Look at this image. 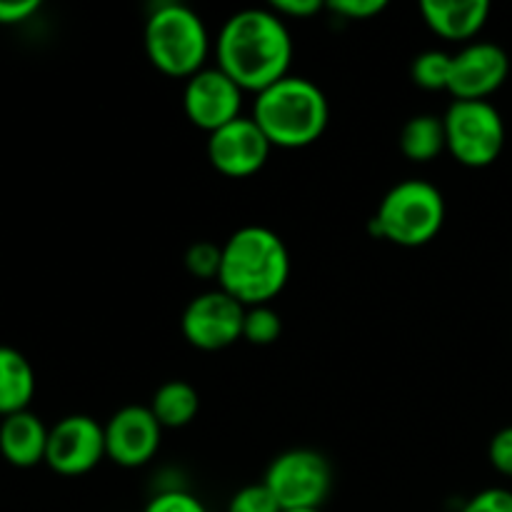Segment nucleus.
Returning <instances> with one entry per match:
<instances>
[{
	"instance_id": "obj_1",
	"label": "nucleus",
	"mask_w": 512,
	"mask_h": 512,
	"mask_svg": "<svg viewBox=\"0 0 512 512\" xmlns=\"http://www.w3.org/2000/svg\"><path fill=\"white\" fill-rule=\"evenodd\" d=\"M293 38L273 8H245L230 15L218 35V68L243 90L263 93L290 75Z\"/></svg>"
},
{
	"instance_id": "obj_2",
	"label": "nucleus",
	"mask_w": 512,
	"mask_h": 512,
	"mask_svg": "<svg viewBox=\"0 0 512 512\" xmlns=\"http://www.w3.org/2000/svg\"><path fill=\"white\" fill-rule=\"evenodd\" d=\"M290 278V253L283 238L265 225H245L223 243L220 290L245 308L270 305Z\"/></svg>"
},
{
	"instance_id": "obj_3",
	"label": "nucleus",
	"mask_w": 512,
	"mask_h": 512,
	"mask_svg": "<svg viewBox=\"0 0 512 512\" xmlns=\"http://www.w3.org/2000/svg\"><path fill=\"white\" fill-rule=\"evenodd\" d=\"M253 120L273 148H308L323 138L330 120V105L323 90L308 78L285 75L258 93Z\"/></svg>"
},
{
	"instance_id": "obj_4",
	"label": "nucleus",
	"mask_w": 512,
	"mask_h": 512,
	"mask_svg": "<svg viewBox=\"0 0 512 512\" xmlns=\"http://www.w3.org/2000/svg\"><path fill=\"white\" fill-rule=\"evenodd\" d=\"M210 38L203 18L183 3H160L145 20L148 60L170 78H193L205 68Z\"/></svg>"
},
{
	"instance_id": "obj_5",
	"label": "nucleus",
	"mask_w": 512,
	"mask_h": 512,
	"mask_svg": "<svg viewBox=\"0 0 512 512\" xmlns=\"http://www.w3.org/2000/svg\"><path fill=\"white\" fill-rule=\"evenodd\" d=\"M445 223V198L428 180L393 185L370 218V233L403 248H420L438 238Z\"/></svg>"
},
{
	"instance_id": "obj_6",
	"label": "nucleus",
	"mask_w": 512,
	"mask_h": 512,
	"mask_svg": "<svg viewBox=\"0 0 512 512\" xmlns=\"http://www.w3.org/2000/svg\"><path fill=\"white\" fill-rule=\"evenodd\" d=\"M448 153L468 168H488L505 148V123L488 100H455L443 115Z\"/></svg>"
},
{
	"instance_id": "obj_7",
	"label": "nucleus",
	"mask_w": 512,
	"mask_h": 512,
	"mask_svg": "<svg viewBox=\"0 0 512 512\" xmlns=\"http://www.w3.org/2000/svg\"><path fill=\"white\" fill-rule=\"evenodd\" d=\"M263 483L283 510L320 508L333 488V468L318 450H285L268 465Z\"/></svg>"
},
{
	"instance_id": "obj_8",
	"label": "nucleus",
	"mask_w": 512,
	"mask_h": 512,
	"mask_svg": "<svg viewBox=\"0 0 512 512\" xmlns=\"http://www.w3.org/2000/svg\"><path fill=\"white\" fill-rule=\"evenodd\" d=\"M245 305L225 290H208L195 295L183 310L180 330L198 350H225L243 338Z\"/></svg>"
},
{
	"instance_id": "obj_9",
	"label": "nucleus",
	"mask_w": 512,
	"mask_h": 512,
	"mask_svg": "<svg viewBox=\"0 0 512 512\" xmlns=\"http://www.w3.org/2000/svg\"><path fill=\"white\" fill-rule=\"evenodd\" d=\"M105 455V425L90 415H68L50 428L45 463L58 475L90 473Z\"/></svg>"
},
{
	"instance_id": "obj_10",
	"label": "nucleus",
	"mask_w": 512,
	"mask_h": 512,
	"mask_svg": "<svg viewBox=\"0 0 512 512\" xmlns=\"http://www.w3.org/2000/svg\"><path fill=\"white\" fill-rule=\"evenodd\" d=\"M245 90L220 68H203L185 80L183 110L195 128L215 133L240 118Z\"/></svg>"
},
{
	"instance_id": "obj_11",
	"label": "nucleus",
	"mask_w": 512,
	"mask_h": 512,
	"mask_svg": "<svg viewBox=\"0 0 512 512\" xmlns=\"http://www.w3.org/2000/svg\"><path fill=\"white\" fill-rule=\"evenodd\" d=\"M273 150L270 140L253 118L240 115L233 123L208 135V160L228 178H250L258 173Z\"/></svg>"
},
{
	"instance_id": "obj_12",
	"label": "nucleus",
	"mask_w": 512,
	"mask_h": 512,
	"mask_svg": "<svg viewBox=\"0 0 512 512\" xmlns=\"http://www.w3.org/2000/svg\"><path fill=\"white\" fill-rule=\"evenodd\" d=\"M163 425L145 405H125L105 425V453L123 468H140L155 458Z\"/></svg>"
},
{
	"instance_id": "obj_13",
	"label": "nucleus",
	"mask_w": 512,
	"mask_h": 512,
	"mask_svg": "<svg viewBox=\"0 0 512 512\" xmlns=\"http://www.w3.org/2000/svg\"><path fill=\"white\" fill-rule=\"evenodd\" d=\"M510 73V58L498 43L478 40L453 55L448 93L455 100H488Z\"/></svg>"
},
{
	"instance_id": "obj_14",
	"label": "nucleus",
	"mask_w": 512,
	"mask_h": 512,
	"mask_svg": "<svg viewBox=\"0 0 512 512\" xmlns=\"http://www.w3.org/2000/svg\"><path fill=\"white\" fill-rule=\"evenodd\" d=\"M425 25L445 40H473L490 15L488 0H423Z\"/></svg>"
},
{
	"instance_id": "obj_15",
	"label": "nucleus",
	"mask_w": 512,
	"mask_h": 512,
	"mask_svg": "<svg viewBox=\"0 0 512 512\" xmlns=\"http://www.w3.org/2000/svg\"><path fill=\"white\" fill-rule=\"evenodd\" d=\"M48 435L50 428L30 410L8 415L0 423V455L13 468H35L45 463Z\"/></svg>"
},
{
	"instance_id": "obj_16",
	"label": "nucleus",
	"mask_w": 512,
	"mask_h": 512,
	"mask_svg": "<svg viewBox=\"0 0 512 512\" xmlns=\"http://www.w3.org/2000/svg\"><path fill=\"white\" fill-rule=\"evenodd\" d=\"M35 395V370L20 350L0 345V418L28 410Z\"/></svg>"
},
{
	"instance_id": "obj_17",
	"label": "nucleus",
	"mask_w": 512,
	"mask_h": 512,
	"mask_svg": "<svg viewBox=\"0 0 512 512\" xmlns=\"http://www.w3.org/2000/svg\"><path fill=\"white\" fill-rule=\"evenodd\" d=\"M400 153L413 163H430L448 150L443 118L433 113L413 115L400 130Z\"/></svg>"
},
{
	"instance_id": "obj_18",
	"label": "nucleus",
	"mask_w": 512,
	"mask_h": 512,
	"mask_svg": "<svg viewBox=\"0 0 512 512\" xmlns=\"http://www.w3.org/2000/svg\"><path fill=\"white\" fill-rule=\"evenodd\" d=\"M163 428H185L200 410V395L188 380H168L160 385L148 405Z\"/></svg>"
},
{
	"instance_id": "obj_19",
	"label": "nucleus",
	"mask_w": 512,
	"mask_h": 512,
	"mask_svg": "<svg viewBox=\"0 0 512 512\" xmlns=\"http://www.w3.org/2000/svg\"><path fill=\"white\" fill-rule=\"evenodd\" d=\"M450 70H453V55L445 50H425L415 55L410 78L423 90H448Z\"/></svg>"
},
{
	"instance_id": "obj_20",
	"label": "nucleus",
	"mask_w": 512,
	"mask_h": 512,
	"mask_svg": "<svg viewBox=\"0 0 512 512\" xmlns=\"http://www.w3.org/2000/svg\"><path fill=\"white\" fill-rule=\"evenodd\" d=\"M283 333V320H280L278 310L270 305H253L245 308V323H243V338L250 345H273Z\"/></svg>"
},
{
	"instance_id": "obj_21",
	"label": "nucleus",
	"mask_w": 512,
	"mask_h": 512,
	"mask_svg": "<svg viewBox=\"0 0 512 512\" xmlns=\"http://www.w3.org/2000/svg\"><path fill=\"white\" fill-rule=\"evenodd\" d=\"M220 263H223V245H215L210 240L193 243L185 253V268L190 275L203 280H213L220 275Z\"/></svg>"
},
{
	"instance_id": "obj_22",
	"label": "nucleus",
	"mask_w": 512,
	"mask_h": 512,
	"mask_svg": "<svg viewBox=\"0 0 512 512\" xmlns=\"http://www.w3.org/2000/svg\"><path fill=\"white\" fill-rule=\"evenodd\" d=\"M228 512H283L265 483L245 485L230 498Z\"/></svg>"
},
{
	"instance_id": "obj_23",
	"label": "nucleus",
	"mask_w": 512,
	"mask_h": 512,
	"mask_svg": "<svg viewBox=\"0 0 512 512\" xmlns=\"http://www.w3.org/2000/svg\"><path fill=\"white\" fill-rule=\"evenodd\" d=\"M143 512H208L205 505L200 503L195 495L185 493V490H165L158 493Z\"/></svg>"
},
{
	"instance_id": "obj_24",
	"label": "nucleus",
	"mask_w": 512,
	"mask_h": 512,
	"mask_svg": "<svg viewBox=\"0 0 512 512\" xmlns=\"http://www.w3.org/2000/svg\"><path fill=\"white\" fill-rule=\"evenodd\" d=\"M463 512H512V490L488 488L465 503Z\"/></svg>"
},
{
	"instance_id": "obj_25",
	"label": "nucleus",
	"mask_w": 512,
	"mask_h": 512,
	"mask_svg": "<svg viewBox=\"0 0 512 512\" xmlns=\"http://www.w3.org/2000/svg\"><path fill=\"white\" fill-rule=\"evenodd\" d=\"M328 8L348 20H370L388 8V0H330Z\"/></svg>"
},
{
	"instance_id": "obj_26",
	"label": "nucleus",
	"mask_w": 512,
	"mask_h": 512,
	"mask_svg": "<svg viewBox=\"0 0 512 512\" xmlns=\"http://www.w3.org/2000/svg\"><path fill=\"white\" fill-rule=\"evenodd\" d=\"M488 458L490 465H493L500 475L512 478V425L498 430V433L493 435L488 448Z\"/></svg>"
},
{
	"instance_id": "obj_27",
	"label": "nucleus",
	"mask_w": 512,
	"mask_h": 512,
	"mask_svg": "<svg viewBox=\"0 0 512 512\" xmlns=\"http://www.w3.org/2000/svg\"><path fill=\"white\" fill-rule=\"evenodd\" d=\"M40 10V0H0V25H20Z\"/></svg>"
},
{
	"instance_id": "obj_28",
	"label": "nucleus",
	"mask_w": 512,
	"mask_h": 512,
	"mask_svg": "<svg viewBox=\"0 0 512 512\" xmlns=\"http://www.w3.org/2000/svg\"><path fill=\"white\" fill-rule=\"evenodd\" d=\"M273 10L280 18H313L323 10L320 0H275Z\"/></svg>"
},
{
	"instance_id": "obj_29",
	"label": "nucleus",
	"mask_w": 512,
	"mask_h": 512,
	"mask_svg": "<svg viewBox=\"0 0 512 512\" xmlns=\"http://www.w3.org/2000/svg\"><path fill=\"white\" fill-rule=\"evenodd\" d=\"M283 512H323L320 508H308V510H283Z\"/></svg>"
}]
</instances>
